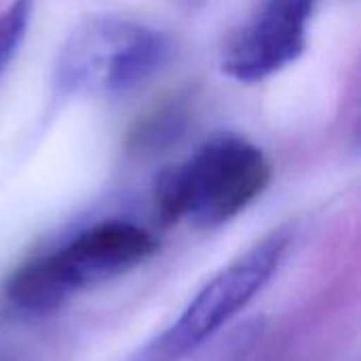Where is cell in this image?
I'll return each mask as SVG.
<instances>
[{
  "label": "cell",
  "instance_id": "cell-6",
  "mask_svg": "<svg viewBox=\"0 0 361 361\" xmlns=\"http://www.w3.org/2000/svg\"><path fill=\"white\" fill-rule=\"evenodd\" d=\"M34 13V0H13L0 13V76L6 72L11 61L21 47Z\"/></svg>",
  "mask_w": 361,
  "mask_h": 361
},
{
  "label": "cell",
  "instance_id": "cell-3",
  "mask_svg": "<svg viewBox=\"0 0 361 361\" xmlns=\"http://www.w3.org/2000/svg\"><path fill=\"white\" fill-rule=\"evenodd\" d=\"M292 247V231L279 226L224 264L190 298L180 315L129 361H184L243 313L271 283Z\"/></svg>",
  "mask_w": 361,
  "mask_h": 361
},
{
  "label": "cell",
  "instance_id": "cell-5",
  "mask_svg": "<svg viewBox=\"0 0 361 361\" xmlns=\"http://www.w3.org/2000/svg\"><path fill=\"white\" fill-rule=\"evenodd\" d=\"M315 0H260L228 36L222 70L239 82H260L300 57Z\"/></svg>",
  "mask_w": 361,
  "mask_h": 361
},
{
  "label": "cell",
  "instance_id": "cell-4",
  "mask_svg": "<svg viewBox=\"0 0 361 361\" xmlns=\"http://www.w3.org/2000/svg\"><path fill=\"white\" fill-rule=\"evenodd\" d=\"M169 55V38L146 23L110 15L91 17L61 47L55 87L74 97L118 95L154 76Z\"/></svg>",
  "mask_w": 361,
  "mask_h": 361
},
{
  "label": "cell",
  "instance_id": "cell-1",
  "mask_svg": "<svg viewBox=\"0 0 361 361\" xmlns=\"http://www.w3.org/2000/svg\"><path fill=\"white\" fill-rule=\"evenodd\" d=\"M154 252L157 239L140 224L104 220L13 271L4 300L19 315H49L78 294L127 275Z\"/></svg>",
  "mask_w": 361,
  "mask_h": 361
},
{
  "label": "cell",
  "instance_id": "cell-2",
  "mask_svg": "<svg viewBox=\"0 0 361 361\" xmlns=\"http://www.w3.org/2000/svg\"><path fill=\"white\" fill-rule=\"evenodd\" d=\"M269 182L271 165L262 150L241 135L222 133L161 176L154 209L163 224L216 228L250 207Z\"/></svg>",
  "mask_w": 361,
  "mask_h": 361
},
{
  "label": "cell",
  "instance_id": "cell-7",
  "mask_svg": "<svg viewBox=\"0 0 361 361\" xmlns=\"http://www.w3.org/2000/svg\"><path fill=\"white\" fill-rule=\"evenodd\" d=\"M0 361H8V360H2V357H0Z\"/></svg>",
  "mask_w": 361,
  "mask_h": 361
}]
</instances>
